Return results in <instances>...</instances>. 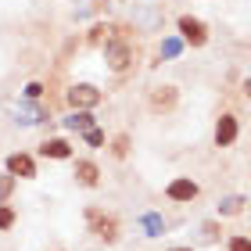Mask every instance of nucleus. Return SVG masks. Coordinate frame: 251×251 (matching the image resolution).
Returning a JSON list of instances; mask_svg holds the SVG:
<instances>
[{
	"mask_svg": "<svg viewBox=\"0 0 251 251\" xmlns=\"http://www.w3.org/2000/svg\"><path fill=\"white\" fill-rule=\"evenodd\" d=\"M169 198H173V201L198 198V183H190V179H173V183H169Z\"/></svg>",
	"mask_w": 251,
	"mask_h": 251,
	"instance_id": "obj_5",
	"label": "nucleus"
},
{
	"mask_svg": "<svg viewBox=\"0 0 251 251\" xmlns=\"http://www.w3.org/2000/svg\"><path fill=\"white\" fill-rule=\"evenodd\" d=\"M144 226H147L151 233H162V219H158V215H147V219H144Z\"/></svg>",
	"mask_w": 251,
	"mask_h": 251,
	"instance_id": "obj_15",
	"label": "nucleus"
},
{
	"mask_svg": "<svg viewBox=\"0 0 251 251\" xmlns=\"http://www.w3.org/2000/svg\"><path fill=\"white\" fill-rule=\"evenodd\" d=\"M68 129H79V133H90L94 129V119L86 115V111H75L72 119H68Z\"/></svg>",
	"mask_w": 251,
	"mask_h": 251,
	"instance_id": "obj_10",
	"label": "nucleus"
},
{
	"mask_svg": "<svg viewBox=\"0 0 251 251\" xmlns=\"http://www.w3.org/2000/svg\"><path fill=\"white\" fill-rule=\"evenodd\" d=\"M215 140H219L223 147L237 140V119H233V115H223V119H219V126H215Z\"/></svg>",
	"mask_w": 251,
	"mask_h": 251,
	"instance_id": "obj_6",
	"label": "nucleus"
},
{
	"mask_svg": "<svg viewBox=\"0 0 251 251\" xmlns=\"http://www.w3.org/2000/svg\"><path fill=\"white\" fill-rule=\"evenodd\" d=\"M108 65H111V72H126V68H129V58H133V50L126 47V43H119V40H111L108 43Z\"/></svg>",
	"mask_w": 251,
	"mask_h": 251,
	"instance_id": "obj_2",
	"label": "nucleus"
},
{
	"mask_svg": "<svg viewBox=\"0 0 251 251\" xmlns=\"http://www.w3.org/2000/svg\"><path fill=\"white\" fill-rule=\"evenodd\" d=\"M7 169L15 176H36V165H32V158H25V154H11L7 158Z\"/></svg>",
	"mask_w": 251,
	"mask_h": 251,
	"instance_id": "obj_7",
	"label": "nucleus"
},
{
	"mask_svg": "<svg viewBox=\"0 0 251 251\" xmlns=\"http://www.w3.org/2000/svg\"><path fill=\"white\" fill-rule=\"evenodd\" d=\"M11 187H15V179H11V176H0V198H7Z\"/></svg>",
	"mask_w": 251,
	"mask_h": 251,
	"instance_id": "obj_16",
	"label": "nucleus"
},
{
	"mask_svg": "<svg viewBox=\"0 0 251 251\" xmlns=\"http://www.w3.org/2000/svg\"><path fill=\"white\" fill-rule=\"evenodd\" d=\"M126 144H129V140H126V136H119V140H115V154H126Z\"/></svg>",
	"mask_w": 251,
	"mask_h": 251,
	"instance_id": "obj_20",
	"label": "nucleus"
},
{
	"mask_svg": "<svg viewBox=\"0 0 251 251\" xmlns=\"http://www.w3.org/2000/svg\"><path fill=\"white\" fill-rule=\"evenodd\" d=\"M230 251H251V241H244V237H237V241H230Z\"/></svg>",
	"mask_w": 251,
	"mask_h": 251,
	"instance_id": "obj_17",
	"label": "nucleus"
},
{
	"mask_svg": "<svg viewBox=\"0 0 251 251\" xmlns=\"http://www.w3.org/2000/svg\"><path fill=\"white\" fill-rule=\"evenodd\" d=\"M111 36H115V29H111V25H97L94 32H90V43H97V47L104 43V47H108V43H111Z\"/></svg>",
	"mask_w": 251,
	"mask_h": 251,
	"instance_id": "obj_12",
	"label": "nucleus"
},
{
	"mask_svg": "<svg viewBox=\"0 0 251 251\" xmlns=\"http://www.w3.org/2000/svg\"><path fill=\"white\" fill-rule=\"evenodd\" d=\"M43 154L47 158H68V144L65 140H47L43 144Z\"/></svg>",
	"mask_w": 251,
	"mask_h": 251,
	"instance_id": "obj_11",
	"label": "nucleus"
},
{
	"mask_svg": "<svg viewBox=\"0 0 251 251\" xmlns=\"http://www.w3.org/2000/svg\"><path fill=\"white\" fill-rule=\"evenodd\" d=\"M86 219H90V226H94V233H97V237H104V241H115V237H119V223L111 219V215L86 212Z\"/></svg>",
	"mask_w": 251,
	"mask_h": 251,
	"instance_id": "obj_1",
	"label": "nucleus"
},
{
	"mask_svg": "<svg viewBox=\"0 0 251 251\" xmlns=\"http://www.w3.org/2000/svg\"><path fill=\"white\" fill-rule=\"evenodd\" d=\"M86 140H90V144H94V147H97V144H104V133H97V129H90V133H86Z\"/></svg>",
	"mask_w": 251,
	"mask_h": 251,
	"instance_id": "obj_18",
	"label": "nucleus"
},
{
	"mask_svg": "<svg viewBox=\"0 0 251 251\" xmlns=\"http://www.w3.org/2000/svg\"><path fill=\"white\" fill-rule=\"evenodd\" d=\"M75 179H79L83 187H94V183H97V165H94V162H79V165H75Z\"/></svg>",
	"mask_w": 251,
	"mask_h": 251,
	"instance_id": "obj_9",
	"label": "nucleus"
},
{
	"mask_svg": "<svg viewBox=\"0 0 251 251\" xmlns=\"http://www.w3.org/2000/svg\"><path fill=\"white\" fill-rule=\"evenodd\" d=\"M176 104V90L173 86H158V90H151V108H173Z\"/></svg>",
	"mask_w": 251,
	"mask_h": 251,
	"instance_id": "obj_8",
	"label": "nucleus"
},
{
	"mask_svg": "<svg viewBox=\"0 0 251 251\" xmlns=\"http://www.w3.org/2000/svg\"><path fill=\"white\" fill-rule=\"evenodd\" d=\"M97 100H100V90H94V86H72V90H68V104H72V108H94L97 104Z\"/></svg>",
	"mask_w": 251,
	"mask_h": 251,
	"instance_id": "obj_3",
	"label": "nucleus"
},
{
	"mask_svg": "<svg viewBox=\"0 0 251 251\" xmlns=\"http://www.w3.org/2000/svg\"><path fill=\"white\" fill-rule=\"evenodd\" d=\"M11 223H15V212H11V208H4V204H0V230H7Z\"/></svg>",
	"mask_w": 251,
	"mask_h": 251,
	"instance_id": "obj_14",
	"label": "nucleus"
},
{
	"mask_svg": "<svg viewBox=\"0 0 251 251\" xmlns=\"http://www.w3.org/2000/svg\"><path fill=\"white\" fill-rule=\"evenodd\" d=\"M179 32H183V40L187 43H194V47H201V43L204 40H208V32H204V25H201V22L198 18H179Z\"/></svg>",
	"mask_w": 251,
	"mask_h": 251,
	"instance_id": "obj_4",
	"label": "nucleus"
},
{
	"mask_svg": "<svg viewBox=\"0 0 251 251\" xmlns=\"http://www.w3.org/2000/svg\"><path fill=\"white\" fill-rule=\"evenodd\" d=\"M244 90H248V94H251V83H248V86H244Z\"/></svg>",
	"mask_w": 251,
	"mask_h": 251,
	"instance_id": "obj_21",
	"label": "nucleus"
},
{
	"mask_svg": "<svg viewBox=\"0 0 251 251\" xmlns=\"http://www.w3.org/2000/svg\"><path fill=\"white\" fill-rule=\"evenodd\" d=\"M25 94H29V97H40V94H43V86H40V83H29V86H25Z\"/></svg>",
	"mask_w": 251,
	"mask_h": 251,
	"instance_id": "obj_19",
	"label": "nucleus"
},
{
	"mask_svg": "<svg viewBox=\"0 0 251 251\" xmlns=\"http://www.w3.org/2000/svg\"><path fill=\"white\" fill-rule=\"evenodd\" d=\"M176 251H187V248H176Z\"/></svg>",
	"mask_w": 251,
	"mask_h": 251,
	"instance_id": "obj_22",
	"label": "nucleus"
},
{
	"mask_svg": "<svg viewBox=\"0 0 251 251\" xmlns=\"http://www.w3.org/2000/svg\"><path fill=\"white\" fill-rule=\"evenodd\" d=\"M241 208H244V198H226V201L219 204V212H223V215H237Z\"/></svg>",
	"mask_w": 251,
	"mask_h": 251,
	"instance_id": "obj_13",
	"label": "nucleus"
}]
</instances>
